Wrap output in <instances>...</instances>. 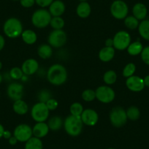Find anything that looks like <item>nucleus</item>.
<instances>
[{
    "label": "nucleus",
    "instance_id": "38",
    "mask_svg": "<svg viewBox=\"0 0 149 149\" xmlns=\"http://www.w3.org/2000/svg\"><path fill=\"white\" fill-rule=\"evenodd\" d=\"M46 104V106L48 107V110L51 111V110H55L58 107V102L54 98H51L50 100H48V101L45 102Z\"/></svg>",
    "mask_w": 149,
    "mask_h": 149
},
{
    "label": "nucleus",
    "instance_id": "1",
    "mask_svg": "<svg viewBox=\"0 0 149 149\" xmlns=\"http://www.w3.org/2000/svg\"><path fill=\"white\" fill-rule=\"evenodd\" d=\"M67 71L65 67L59 64H53L47 72V79L54 86H61L67 80Z\"/></svg>",
    "mask_w": 149,
    "mask_h": 149
},
{
    "label": "nucleus",
    "instance_id": "36",
    "mask_svg": "<svg viewBox=\"0 0 149 149\" xmlns=\"http://www.w3.org/2000/svg\"><path fill=\"white\" fill-rule=\"evenodd\" d=\"M39 100L41 102H46L48 100L51 98V94L50 91H47V90H42L39 93Z\"/></svg>",
    "mask_w": 149,
    "mask_h": 149
},
{
    "label": "nucleus",
    "instance_id": "44",
    "mask_svg": "<svg viewBox=\"0 0 149 149\" xmlns=\"http://www.w3.org/2000/svg\"><path fill=\"white\" fill-rule=\"evenodd\" d=\"M12 137V134H11V132L8 130H5L4 132V134H3V137L5 139H10V137Z\"/></svg>",
    "mask_w": 149,
    "mask_h": 149
},
{
    "label": "nucleus",
    "instance_id": "50",
    "mask_svg": "<svg viewBox=\"0 0 149 149\" xmlns=\"http://www.w3.org/2000/svg\"><path fill=\"white\" fill-rule=\"evenodd\" d=\"M107 149H116V148H107Z\"/></svg>",
    "mask_w": 149,
    "mask_h": 149
},
{
    "label": "nucleus",
    "instance_id": "41",
    "mask_svg": "<svg viewBox=\"0 0 149 149\" xmlns=\"http://www.w3.org/2000/svg\"><path fill=\"white\" fill-rule=\"evenodd\" d=\"M5 45V40L2 35L0 34V51H2Z\"/></svg>",
    "mask_w": 149,
    "mask_h": 149
},
{
    "label": "nucleus",
    "instance_id": "28",
    "mask_svg": "<svg viewBox=\"0 0 149 149\" xmlns=\"http://www.w3.org/2000/svg\"><path fill=\"white\" fill-rule=\"evenodd\" d=\"M117 74L113 70H108L103 75V81L107 85H113L116 82Z\"/></svg>",
    "mask_w": 149,
    "mask_h": 149
},
{
    "label": "nucleus",
    "instance_id": "10",
    "mask_svg": "<svg viewBox=\"0 0 149 149\" xmlns=\"http://www.w3.org/2000/svg\"><path fill=\"white\" fill-rule=\"evenodd\" d=\"M96 92V99L101 102L107 104L113 102L115 99L116 94L115 91L111 87L107 86H101L98 87Z\"/></svg>",
    "mask_w": 149,
    "mask_h": 149
},
{
    "label": "nucleus",
    "instance_id": "8",
    "mask_svg": "<svg viewBox=\"0 0 149 149\" xmlns=\"http://www.w3.org/2000/svg\"><path fill=\"white\" fill-rule=\"evenodd\" d=\"M110 13L116 19H124L128 15V5L122 0H116L110 6Z\"/></svg>",
    "mask_w": 149,
    "mask_h": 149
},
{
    "label": "nucleus",
    "instance_id": "12",
    "mask_svg": "<svg viewBox=\"0 0 149 149\" xmlns=\"http://www.w3.org/2000/svg\"><path fill=\"white\" fill-rule=\"evenodd\" d=\"M83 123L88 127H93L98 122L99 116L97 111L91 108H87L84 110L81 116Z\"/></svg>",
    "mask_w": 149,
    "mask_h": 149
},
{
    "label": "nucleus",
    "instance_id": "32",
    "mask_svg": "<svg viewBox=\"0 0 149 149\" xmlns=\"http://www.w3.org/2000/svg\"><path fill=\"white\" fill-rule=\"evenodd\" d=\"M64 24H65L64 20L61 16L52 17L50 22V25L54 29V30L62 29L63 27L64 26Z\"/></svg>",
    "mask_w": 149,
    "mask_h": 149
},
{
    "label": "nucleus",
    "instance_id": "34",
    "mask_svg": "<svg viewBox=\"0 0 149 149\" xmlns=\"http://www.w3.org/2000/svg\"><path fill=\"white\" fill-rule=\"evenodd\" d=\"M24 74L21 68H19L18 67H15L13 68H12L10 71V76L11 77V78L13 80H20L22 79V78L24 77Z\"/></svg>",
    "mask_w": 149,
    "mask_h": 149
},
{
    "label": "nucleus",
    "instance_id": "40",
    "mask_svg": "<svg viewBox=\"0 0 149 149\" xmlns=\"http://www.w3.org/2000/svg\"><path fill=\"white\" fill-rule=\"evenodd\" d=\"M20 3L24 8H29L35 3V0H20Z\"/></svg>",
    "mask_w": 149,
    "mask_h": 149
},
{
    "label": "nucleus",
    "instance_id": "42",
    "mask_svg": "<svg viewBox=\"0 0 149 149\" xmlns=\"http://www.w3.org/2000/svg\"><path fill=\"white\" fill-rule=\"evenodd\" d=\"M105 46L106 47H113V40L111 38L107 39L105 41Z\"/></svg>",
    "mask_w": 149,
    "mask_h": 149
},
{
    "label": "nucleus",
    "instance_id": "5",
    "mask_svg": "<svg viewBox=\"0 0 149 149\" xmlns=\"http://www.w3.org/2000/svg\"><path fill=\"white\" fill-rule=\"evenodd\" d=\"M127 112L123 107H115L110 113V121L111 124L116 128L122 127L127 121Z\"/></svg>",
    "mask_w": 149,
    "mask_h": 149
},
{
    "label": "nucleus",
    "instance_id": "19",
    "mask_svg": "<svg viewBox=\"0 0 149 149\" xmlns=\"http://www.w3.org/2000/svg\"><path fill=\"white\" fill-rule=\"evenodd\" d=\"M133 16L137 20H144L147 16L148 10L146 5L143 3H137L132 8Z\"/></svg>",
    "mask_w": 149,
    "mask_h": 149
},
{
    "label": "nucleus",
    "instance_id": "15",
    "mask_svg": "<svg viewBox=\"0 0 149 149\" xmlns=\"http://www.w3.org/2000/svg\"><path fill=\"white\" fill-rule=\"evenodd\" d=\"M39 69V63L34 58H29L26 60L21 66V70L25 75H32Z\"/></svg>",
    "mask_w": 149,
    "mask_h": 149
},
{
    "label": "nucleus",
    "instance_id": "22",
    "mask_svg": "<svg viewBox=\"0 0 149 149\" xmlns=\"http://www.w3.org/2000/svg\"><path fill=\"white\" fill-rule=\"evenodd\" d=\"M21 36L22 37L23 41L27 45H33L34 43H35L37 40V36L35 31L31 29H26L23 31Z\"/></svg>",
    "mask_w": 149,
    "mask_h": 149
},
{
    "label": "nucleus",
    "instance_id": "20",
    "mask_svg": "<svg viewBox=\"0 0 149 149\" xmlns=\"http://www.w3.org/2000/svg\"><path fill=\"white\" fill-rule=\"evenodd\" d=\"M91 8L89 4L87 2H81L78 5L76 9L77 15L81 18H86L90 15Z\"/></svg>",
    "mask_w": 149,
    "mask_h": 149
},
{
    "label": "nucleus",
    "instance_id": "6",
    "mask_svg": "<svg viewBox=\"0 0 149 149\" xmlns=\"http://www.w3.org/2000/svg\"><path fill=\"white\" fill-rule=\"evenodd\" d=\"M50 110L45 102L36 103L31 110V118L36 122H45L48 118Z\"/></svg>",
    "mask_w": 149,
    "mask_h": 149
},
{
    "label": "nucleus",
    "instance_id": "2",
    "mask_svg": "<svg viewBox=\"0 0 149 149\" xmlns=\"http://www.w3.org/2000/svg\"><path fill=\"white\" fill-rule=\"evenodd\" d=\"M63 127L69 135L72 137H77L82 132L84 123L81 117L70 115L65 118Z\"/></svg>",
    "mask_w": 149,
    "mask_h": 149
},
{
    "label": "nucleus",
    "instance_id": "9",
    "mask_svg": "<svg viewBox=\"0 0 149 149\" xmlns=\"http://www.w3.org/2000/svg\"><path fill=\"white\" fill-rule=\"evenodd\" d=\"M113 40V48L118 51L127 49L131 43V36L127 31H119L115 34Z\"/></svg>",
    "mask_w": 149,
    "mask_h": 149
},
{
    "label": "nucleus",
    "instance_id": "45",
    "mask_svg": "<svg viewBox=\"0 0 149 149\" xmlns=\"http://www.w3.org/2000/svg\"><path fill=\"white\" fill-rule=\"evenodd\" d=\"M143 81H144L145 86L149 87V74L145 77V78L143 79Z\"/></svg>",
    "mask_w": 149,
    "mask_h": 149
},
{
    "label": "nucleus",
    "instance_id": "4",
    "mask_svg": "<svg viewBox=\"0 0 149 149\" xmlns=\"http://www.w3.org/2000/svg\"><path fill=\"white\" fill-rule=\"evenodd\" d=\"M52 18L49 11L45 9L37 10L31 16V23L37 28L43 29L50 25Z\"/></svg>",
    "mask_w": 149,
    "mask_h": 149
},
{
    "label": "nucleus",
    "instance_id": "17",
    "mask_svg": "<svg viewBox=\"0 0 149 149\" xmlns=\"http://www.w3.org/2000/svg\"><path fill=\"white\" fill-rule=\"evenodd\" d=\"M65 5L61 0H56L51 3L49 6V13L51 16L59 17L61 16L65 12Z\"/></svg>",
    "mask_w": 149,
    "mask_h": 149
},
{
    "label": "nucleus",
    "instance_id": "37",
    "mask_svg": "<svg viewBox=\"0 0 149 149\" xmlns=\"http://www.w3.org/2000/svg\"><path fill=\"white\" fill-rule=\"evenodd\" d=\"M140 54H141V58L143 62L149 65V46L143 48Z\"/></svg>",
    "mask_w": 149,
    "mask_h": 149
},
{
    "label": "nucleus",
    "instance_id": "25",
    "mask_svg": "<svg viewBox=\"0 0 149 149\" xmlns=\"http://www.w3.org/2000/svg\"><path fill=\"white\" fill-rule=\"evenodd\" d=\"M43 144L41 139L36 137H31L28 141L25 143L24 149H42Z\"/></svg>",
    "mask_w": 149,
    "mask_h": 149
},
{
    "label": "nucleus",
    "instance_id": "48",
    "mask_svg": "<svg viewBox=\"0 0 149 149\" xmlns=\"http://www.w3.org/2000/svg\"><path fill=\"white\" fill-rule=\"evenodd\" d=\"M2 67V63L1 62V61H0V70H1Z\"/></svg>",
    "mask_w": 149,
    "mask_h": 149
},
{
    "label": "nucleus",
    "instance_id": "26",
    "mask_svg": "<svg viewBox=\"0 0 149 149\" xmlns=\"http://www.w3.org/2000/svg\"><path fill=\"white\" fill-rule=\"evenodd\" d=\"M138 31L144 40L149 41V20H143L139 24Z\"/></svg>",
    "mask_w": 149,
    "mask_h": 149
},
{
    "label": "nucleus",
    "instance_id": "43",
    "mask_svg": "<svg viewBox=\"0 0 149 149\" xmlns=\"http://www.w3.org/2000/svg\"><path fill=\"white\" fill-rule=\"evenodd\" d=\"M8 142H9V143L11 145V146H15V145L16 144L18 141L17 140V139L15 138L14 136H12L10 138L8 139Z\"/></svg>",
    "mask_w": 149,
    "mask_h": 149
},
{
    "label": "nucleus",
    "instance_id": "33",
    "mask_svg": "<svg viewBox=\"0 0 149 149\" xmlns=\"http://www.w3.org/2000/svg\"><path fill=\"white\" fill-rule=\"evenodd\" d=\"M136 66L133 63H129L124 67L123 70V75L125 78H130V77L134 75V73L135 72Z\"/></svg>",
    "mask_w": 149,
    "mask_h": 149
},
{
    "label": "nucleus",
    "instance_id": "27",
    "mask_svg": "<svg viewBox=\"0 0 149 149\" xmlns=\"http://www.w3.org/2000/svg\"><path fill=\"white\" fill-rule=\"evenodd\" d=\"M143 49V47L141 42L140 41H136L130 44L127 48V52L131 56H137L141 54Z\"/></svg>",
    "mask_w": 149,
    "mask_h": 149
},
{
    "label": "nucleus",
    "instance_id": "18",
    "mask_svg": "<svg viewBox=\"0 0 149 149\" xmlns=\"http://www.w3.org/2000/svg\"><path fill=\"white\" fill-rule=\"evenodd\" d=\"M116 54L113 47H104L99 52V58L103 62H108L114 58Z\"/></svg>",
    "mask_w": 149,
    "mask_h": 149
},
{
    "label": "nucleus",
    "instance_id": "39",
    "mask_svg": "<svg viewBox=\"0 0 149 149\" xmlns=\"http://www.w3.org/2000/svg\"><path fill=\"white\" fill-rule=\"evenodd\" d=\"M53 2L54 0H35V3L41 8L49 7Z\"/></svg>",
    "mask_w": 149,
    "mask_h": 149
},
{
    "label": "nucleus",
    "instance_id": "21",
    "mask_svg": "<svg viewBox=\"0 0 149 149\" xmlns=\"http://www.w3.org/2000/svg\"><path fill=\"white\" fill-rule=\"evenodd\" d=\"M13 109L14 112L18 115H25L29 110V106L25 101L21 99V100L14 101Z\"/></svg>",
    "mask_w": 149,
    "mask_h": 149
},
{
    "label": "nucleus",
    "instance_id": "46",
    "mask_svg": "<svg viewBox=\"0 0 149 149\" xmlns=\"http://www.w3.org/2000/svg\"><path fill=\"white\" fill-rule=\"evenodd\" d=\"M4 132H5V129H4V127L0 124V139L3 137V134Z\"/></svg>",
    "mask_w": 149,
    "mask_h": 149
},
{
    "label": "nucleus",
    "instance_id": "35",
    "mask_svg": "<svg viewBox=\"0 0 149 149\" xmlns=\"http://www.w3.org/2000/svg\"><path fill=\"white\" fill-rule=\"evenodd\" d=\"M82 99L86 102H92L96 99V92L92 89H86L82 93Z\"/></svg>",
    "mask_w": 149,
    "mask_h": 149
},
{
    "label": "nucleus",
    "instance_id": "3",
    "mask_svg": "<svg viewBox=\"0 0 149 149\" xmlns=\"http://www.w3.org/2000/svg\"><path fill=\"white\" fill-rule=\"evenodd\" d=\"M3 31L5 35L10 38L18 37L23 32L22 23L16 18H8L4 24Z\"/></svg>",
    "mask_w": 149,
    "mask_h": 149
},
{
    "label": "nucleus",
    "instance_id": "24",
    "mask_svg": "<svg viewBox=\"0 0 149 149\" xmlns=\"http://www.w3.org/2000/svg\"><path fill=\"white\" fill-rule=\"evenodd\" d=\"M48 125L49 127L50 130L52 131H58V130H61V127L64 125V121H63L62 118L61 117L58 116H53L48 120Z\"/></svg>",
    "mask_w": 149,
    "mask_h": 149
},
{
    "label": "nucleus",
    "instance_id": "7",
    "mask_svg": "<svg viewBox=\"0 0 149 149\" xmlns=\"http://www.w3.org/2000/svg\"><path fill=\"white\" fill-rule=\"evenodd\" d=\"M67 36L63 29L54 30L48 36V43L53 48H58L64 46L67 42Z\"/></svg>",
    "mask_w": 149,
    "mask_h": 149
},
{
    "label": "nucleus",
    "instance_id": "11",
    "mask_svg": "<svg viewBox=\"0 0 149 149\" xmlns=\"http://www.w3.org/2000/svg\"><path fill=\"white\" fill-rule=\"evenodd\" d=\"M13 136L18 142L26 143L31 137H33L32 128L28 124H19L14 130Z\"/></svg>",
    "mask_w": 149,
    "mask_h": 149
},
{
    "label": "nucleus",
    "instance_id": "47",
    "mask_svg": "<svg viewBox=\"0 0 149 149\" xmlns=\"http://www.w3.org/2000/svg\"><path fill=\"white\" fill-rule=\"evenodd\" d=\"M2 79H3V78H2V75L1 74V73H0V84L2 82Z\"/></svg>",
    "mask_w": 149,
    "mask_h": 149
},
{
    "label": "nucleus",
    "instance_id": "14",
    "mask_svg": "<svg viewBox=\"0 0 149 149\" xmlns=\"http://www.w3.org/2000/svg\"><path fill=\"white\" fill-rule=\"evenodd\" d=\"M126 86L130 91L133 92H140L145 88L143 79L136 75L130 77L126 81Z\"/></svg>",
    "mask_w": 149,
    "mask_h": 149
},
{
    "label": "nucleus",
    "instance_id": "30",
    "mask_svg": "<svg viewBox=\"0 0 149 149\" xmlns=\"http://www.w3.org/2000/svg\"><path fill=\"white\" fill-rule=\"evenodd\" d=\"M124 24H125L126 27L133 30L138 28L140 24H139V20H137L133 15H130V16H127L124 18Z\"/></svg>",
    "mask_w": 149,
    "mask_h": 149
},
{
    "label": "nucleus",
    "instance_id": "16",
    "mask_svg": "<svg viewBox=\"0 0 149 149\" xmlns=\"http://www.w3.org/2000/svg\"><path fill=\"white\" fill-rule=\"evenodd\" d=\"M49 131V127L45 122H37L32 128L33 136L40 139L45 137Z\"/></svg>",
    "mask_w": 149,
    "mask_h": 149
},
{
    "label": "nucleus",
    "instance_id": "31",
    "mask_svg": "<svg viewBox=\"0 0 149 149\" xmlns=\"http://www.w3.org/2000/svg\"><path fill=\"white\" fill-rule=\"evenodd\" d=\"M84 110V107H83V105L80 102H74L70 105V113H71V115L74 116L81 117Z\"/></svg>",
    "mask_w": 149,
    "mask_h": 149
},
{
    "label": "nucleus",
    "instance_id": "51",
    "mask_svg": "<svg viewBox=\"0 0 149 149\" xmlns=\"http://www.w3.org/2000/svg\"><path fill=\"white\" fill-rule=\"evenodd\" d=\"M13 1H18V0H13Z\"/></svg>",
    "mask_w": 149,
    "mask_h": 149
},
{
    "label": "nucleus",
    "instance_id": "23",
    "mask_svg": "<svg viewBox=\"0 0 149 149\" xmlns=\"http://www.w3.org/2000/svg\"><path fill=\"white\" fill-rule=\"evenodd\" d=\"M37 54L42 59H48L53 54L52 47L49 44H42L37 49Z\"/></svg>",
    "mask_w": 149,
    "mask_h": 149
},
{
    "label": "nucleus",
    "instance_id": "49",
    "mask_svg": "<svg viewBox=\"0 0 149 149\" xmlns=\"http://www.w3.org/2000/svg\"><path fill=\"white\" fill-rule=\"evenodd\" d=\"M80 1H81V2H86L87 0H80Z\"/></svg>",
    "mask_w": 149,
    "mask_h": 149
},
{
    "label": "nucleus",
    "instance_id": "13",
    "mask_svg": "<svg viewBox=\"0 0 149 149\" xmlns=\"http://www.w3.org/2000/svg\"><path fill=\"white\" fill-rule=\"evenodd\" d=\"M7 94L9 98L13 101L21 100L24 95V86L19 83H12L8 86Z\"/></svg>",
    "mask_w": 149,
    "mask_h": 149
},
{
    "label": "nucleus",
    "instance_id": "29",
    "mask_svg": "<svg viewBox=\"0 0 149 149\" xmlns=\"http://www.w3.org/2000/svg\"><path fill=\"white\" fill-rule=\"evenodd\" d=\"M126 112H127V118H129L131 121H136L140 118V112L139 109L135 106L130 107L126 110Z\"/></svg>",
    "mask_w": 149,
    "mask_h": 149
}]
</instances>
